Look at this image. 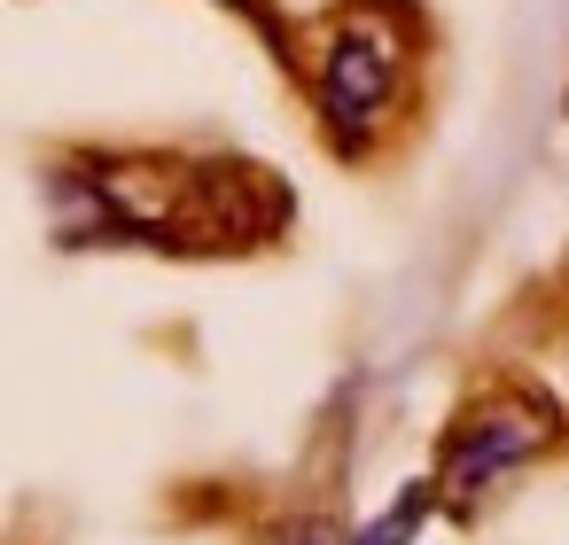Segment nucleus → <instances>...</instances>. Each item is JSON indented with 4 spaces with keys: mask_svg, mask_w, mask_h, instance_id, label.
Returning a JSON list of instances; mask_svg holds the SVG:
<instances>
[{
    "mask_svg": "<svg viewBox=\"0 0 569 545\" xmlns=\"http://www.w3.org/2000/svg\"><path fill=\"white\" fill-rule=\"evenodd\" d=\"M63 242H157V250H242L281 234L289 195L258 164H172L94 157L56 180Z\"/></svg>",
    "mask_w": 569,
    "mask_h": 545,
    "instance_id": "1",
    "label": "nucleus"
},
{
    "mask_svg": "<svg viewBox=\"0 0 569 545\" xmlns=\"http://www.w3.org/2000/svg\"><path fill=\"white\" fill-rule=\"evenodd\" d=\"M553 436V405L530 397V390H499L483 405H468L452 428H445V452H437V498L452 514H468L499 475H515L530 452H546Z\"/></svg>",
    "mask_w": 569,
    "mask_h": 545,
    "instance_id": "2",
    "label": "nucleus"
},
{
    "mask_svg": "<svg viewBox=\"0 0 569 545\" xmlns=\"http://www.w3.org/2000/svg\"><path fill=\"white\" fill-rule=\"evenodd\" d=\"M398 71H406V48H398V32H382L367 9H351V17L328 32L312 87H320V118L336 125V141H343V149H359V141H367V125L390 110Z\"/></svg>",
    "mask_w": 569,
    "mask_h": 545,
    "instance_id": "3",
    "label": "nucleus"
},
{
    "mask_svg": "<svg viewBox=\"0 0 569 545\" xmlns=\"http://www.w3.org/2000/svg\"><path fill=\"white\" fill-rule=\"evenodd\" d=\"M429 506H437V475L406 483V491H398V506H390V514H375L351 545H413V529H421V514H429Z\"/></svg>",
    "mask_w": 569,
    "mask_h": 545,
    "instance_id": "4",
    "label": "nucleus"
}]
</instances>
